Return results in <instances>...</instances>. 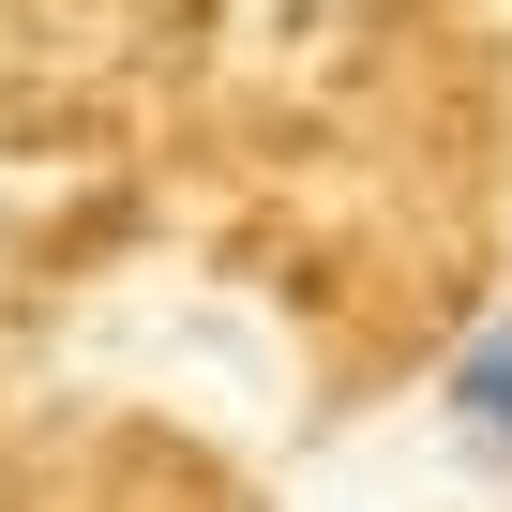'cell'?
<instances>
[{
	"instance_id": "obj_1",
	"label": "cell",
	"mask_w": 512,
	"mask_h": 512,
	"mask_svg": "<svg viewBox=\"0 0 512 512\" xmlns=\"http://www.w3.org/2000/svg\"><path fill=\"white\" fill-rule=\"evenodd\" d=\"M437 422H452V452H467L482 482H512V302H482V317L452 332V362H437Z\"/></svg>"
}]
</instances>
